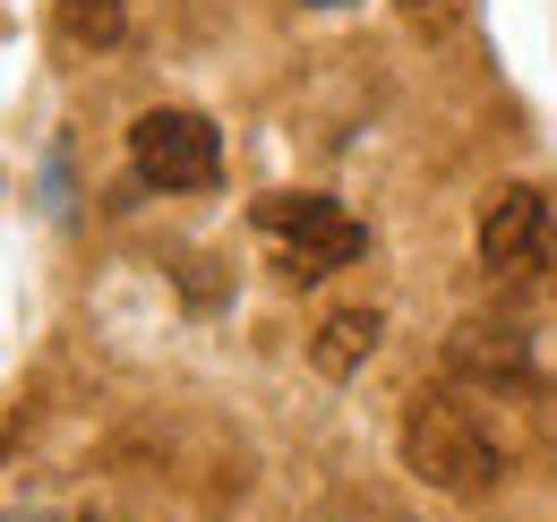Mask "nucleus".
<instances>
[{"label": "nucleus", "mask_w": 557, "mask_h": 522, "mask_svg": "<svg viewBox=\"0 0 557 522\" xmlns=\"http://www.w3.org/2000/svg\"><path fill=\"white\" fill-rule=\"evenodd\" d=\"M377 334H386V318H377V309H344V318H326V326H318L309 360H318L326 377H351V369L377 351Z\"/></svg>", "instance_id": "nucleus-6"}, {"label": "nucleus", "mask_w": 557, "mask_h": 522, "mask_svg": "<svg viewBox=\"0 0 557 522\" xmlns=\"http://www.w3.org/2000/svg\"><path fill=\"white\" fill-rule=\"evenodd\" d=\"M404 462L446 497H488L506 471V446L472 394H420L412 420H404Z\"/></svg>", "instance_id": "nucleus-2"}, {"label": "nucleus", "mask_w": 557, "mask_h": 522, "mask_svg": "<svg viewBox=\"0 0 557 522\" xmlns=\"http://www.w3.org/2000/svg\"><path fill=\"white\" fill-rule=\"evenodd\" d=\"M420 9H429V0H420Z\"/></svg>", "instance_id": "nucleus-9"}, {"label": "nucleus", "mask_w": 557, "mask_h": 522, "mask_svg": "<svg viewBox=\"0 0 557 522\" xmlns=\"http://www.w3.org/2000/svg\"><path fill=\"white\" fill-rule=\"evenodd\" d=\"M557 258V214L549 197L532 189V181H515V189H497L481 206V265L488 274H541Z\"/></svg>", "instance_id": "nucleus-4"}, {"label": "nucleus", "mask_w": 557, "mask_h": 522, "mask_svg": "<svg viewBox=\"0 0 557 522\" xmlns=\"http://www.w3.org/2000/svg\"><path fill=\"white\" fill-rule=\"evenodd\" d=\"M455 369H463V377H488V386H523V377H532L515 326H463L455 334Z\"/></svg>", "instance_id": "nucleus-5"}, {"label": "nucleus", "mask_w": 557, "mask_h": 522, "mask_svg": "<svg viewBox=\"0 0 557 522\" xmlns=\"http://www.w3.org/2000/svg\"><path fill=\"white\" fill-rule=\"evenodd\" d=\"M249 223H258V240H267V258H275L283 283H326V274H344V265L369 258V223L351 214L344 197H318V189L258 197Z\"/></svg>", "instance_id": "nucleus-1"}, {"label": "nucleus", "mask_w": 557, "mask_h": 522, "mask_svg": "<svg viewBox=\"0 0 557 522\" xmlns=\"http://www.w3.org/2000/svg\"><path fill=\"white\" fill-rule=\"evenodd\" d=\"M129 172L163 197L214 189V181H223V129H214L207 112H181V103L138 112V121H129Z\"/></svg>", "instance_id": "nucleus-3"}, {"label": "nucleus", "mask_w": 557, "mask_h": 522, "mask_svg": "<svg viewBox=\"0 0 557 522\" xmlns=\"http://www.w3.org/2000/svg\"><path fill=\"white\" fill-rule=\"evenodd\" d=\"M52 9H61V35L86 52H112L129 35V0H52Z\"/></svg>", "instance_id": "nucleus-7"}, {"label": "nucleus", "mask_w": 557, "mask_h": 522, "mask_svg": "<svg viewBox=\"0 0 557 522\" xmlns=\"http://www.w3.org/2000/svg\"><path fill=\"white\" fill-rule=\"evenodd\" d=\"M309 9H344V0H309Z\"/></svg>", "instance_id": "nucleus-8"}]
</instances>
